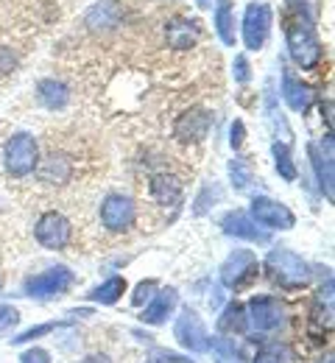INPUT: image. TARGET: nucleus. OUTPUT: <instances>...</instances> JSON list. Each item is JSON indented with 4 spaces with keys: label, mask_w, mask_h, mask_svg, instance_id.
I'll list each match as a JSON object with an SVG mask.
<instances>
[{
    "label": "nucleus",
    "mask_w": 335,
    "mask_h": 363,
    "mask_svg": "<svg viewBox=\"0 0 335 363\" xmlns=\"http://www.w3.org/2000/svg\"><path fill=\"white\" fill-rule=\"evenodd\" d=\"M20 363H50V355L45 352V350H28V352H23L20 355Z\"/></svg>",
    "instance_id": "nucleus-30"
},
{
    "label": "nucleus",
    "mask_w": 335,
    "mask_h": 363,
    "mask_svg": "<svg viewBox=\"0 0 335 363\" xmlns=\"http://www.w3.org/2000/svg\"><path fill=\"white\" fill-rule=\"evenodd\" d=\"M50 330H56V321H48V324H42V327H34V330H28V333L11 338V341H14V344H25V341H31V338H37V335H45Z\"/></svg>",
    "instance_id": "nucleus-29"
},
{
    "label": "nucleus",
    "mask_w": 335,
    "mask_h": 363,
    "mask_svg": "<svg viewBox=\"0 0 335 363\" xmlns=\"http://www.w3.org/2000/svg\"><path fill=\"white\" fill-rule=\"evenodd\" d=\"M37 171H40V182H45V184H64L73 179L76 162H73V157H67L62 151H48V157L42 162H37Z\"/></svg>",
    "instance_id": "nucleus-13"
},
{
    "label": "nucleus",
    "mask_w": 335,
    "mask_h": 363,
    "mask_svg": "<svg viewBox=\"0 0 335 363\" xmlns=\"http://www.w3.org/2000/svg\"><path fill=\"white\" fill-rule=\"evenodd\" d=\"M266 266L274 277V282H280L283 288H299V285H307V279H310V266L288 249H274L268 255Z\"/></svg>",
    "instance_id": "nucleus-2"
},
{
    "label": "nucleus",
    "mask_w": 335,
    "mask_h": 363,
    "mask_svg": "<svg viewBox=\"0 0 335 363\" xmlns=\"http://www.w3.org/2000/svg\"><path fill=\"white\" fill-rule=\"evenodd\" d=\"M229 143H232V148H240V145H243V123H240V121H235V123H232V132H229Z\"/></svg>",
    "instance_id": "nucleus-34"
},
{
    "label": "nucleus",
    "mask_w": 335,
    "mask_h": 363,
    "mask_svg": "<svg viewBox=\"0 0 335 363\" xmlns=\"http://www.w3.org/2000/svg\"><path fill=\"white\" fill-rule=\"evenodd\" d=\"M285 43L290 59L302 67V70H313L319 62H322V43L316 37V28L310 20L299 17V20H290L285 28Z\"/></svg>",
    "instance_id": "nucleus-1"
},
{
    "label": "nucleus",
    "mask_w": 335,
    "mask_h": 363,
    "mask_svg": "<svg viewBox=\"0 0 335 363\" xmlns=\"http://www.w3.org/2000/svg\"><path fill=\"white\" fill-rule=\"evenodd\" d=\"M123 294H126V279H123V277H112V279H106L103 285H98L96 291L90 294V299H93V302H101V305H115Z\"/></svg>",
    "instance_id": "nucleus-22"
},
{
    "label": "nucleus",
    "mask_w": 335,
    "mask_h": 363,
    "mask_svg": "<svg viewBox=\"0 0 335 363\" xmlns=\"http://www.w3.org/2000/svg\"><path fill=\"white\" fill-rule=\"evenodd\" d=\"M254 363H293V350L288 344H266Z\"/></svg>",
    "instance_id": "nucleus-24"
},
{
    "label": "nucleus",
    "mask_w": 335,
    "mask_h": 363,
    "mask_svg": "<svg viewBox=\"0 0 335 363\" xmlns=\"http://www.w3.org/2000/svg\"><path fill=\"white\" fill-rule=\"evenodd\" d=\"M210 347H212L215 361L218 363H243L240 350L235 347V341H229V338H212V341H210Z\"/></svg>",
    "instance_id": "nucleus-25"
},
{
    "label": "nucleus",
    "mask_w": 335,
    "mask_h": 363,
    "mask_svg": "<svg viewBox=\"0 0 335 363\" xmlns=\"http://www.w3.org/2000/svg\"><path fill=\"white\" fill-rule=\"evenodd\" d=\"M271 31V9L266 3H251L243 14V43L249 50H260Z\"/></svg>",
    "instance_id": "nucleus-7"
},
{
    "label": "nucleus",
    "mask_w": 335,
    "mask_h": 363,
    "mask_svg": "<svg viewBox=\"0 0 335 363\" xmlns=\"http://www.w3.org/2000/svg\"><path fill=\"white\" fill-rule=\"evenodd\" d=\"M11 324H17V311L11 305H0V330H6Z\"/></svg>",
    "instance_id": "nucleus-32"
},
{
    "label": "nucleus",
    "mask_w": 335,
    "mask_h": 363,
    "mask_svg": "<svg viewBox=\"0 0 335 363\" xmlns=\"http://www.w3.org/2000/svg\"><path fill=\"white\" fill-rule=\"evenodd\" d=\"M37 95H40V101H42L48 109H62V106L67 104V98H70L67 87H64L62 82H56V79H45V82H40Z\"/></svg>",
    "instance_id": "nucleus-21"
},
{
    "label": "nucleus",
    "mask_w": 335,
    "mask_h": 363,
    "mask_svg": "<svg viewBox=\"0 0 335 363\" xmlns=\"http://www.w3.org/2000/svg\"><path fill=\"white\" fill-rule=\"evenodd\" d=\"M137 221V207L132 199L120 196V193H112L103 199L101 204V224L109 229V232H129Z\"/></svg>",
    "instance_id": "nucleus-5"
},
{
    "label": "nucleus",
    "mask_w": 335,
    "mask_h": 363,
    "mask_svg": "<svg viewBox=\"0 0 335 363\" xmlns=\"http://www.w3.org/2000/svg\"><path fill=\"white\" fill-rule=\"evenodd\" d=\"M154 288H157V282H154V279H145V282H140V285H137V291H135V296H132V305H143L145 299H151Z\"/></svg>",
    "instance_id": "nucleus-28"
},
{
    "label": "nucleus",
    "mask_w": 335,
    "mask_h": 363,
    "mask_svg": "<svg viewBox=\"0 0 335 363\" xmlns=\"http://www.w3.org/2000/svg\"><path fill=\"white\" fill-rule=\"evenodd\" d=\"M246 318H249L257 330H263V333H266V330H274V327H280V324H283L285 311H283L280 299H274V296H254V299H249Z\"/></svg>",
    "instance_id": "nucleus-11"
},
{
    "label": "nucleus",
    "mask_w": 335,
    "mask_h": 363,
    "mask_svg": "<svg viewBox=\"0 0 335 363\" xmlns=\"http://www.w3.org/2000/svg\"><path fill=\"white\" fill-rule=\"evenodd\" d=\"M195 3H198L201 9H210V6H212V0H195Z\"/></svg>",
    "instance_id": "nucleus-36"
},
{
    "label": "nucleus",
    "mask_w": 335,
    "mask_h": 363,
    "mask_svg": "<svg viewBox=\"0 0 335 363\" xmlns=\"http://www.w3.org/2000/svg\"><path fill=\"white\" fill-rule=\"evenodd\" d=\"M3 160H6V171H8L11 177H17V179H20V177H28V174L37 168V162H40L37 140L31 135H14L6 143Z\"/></svg>",
    "instance_id": "nucleus-3"
},
{
    "label": "nucleus",
    "mask_w": 335,
    "mask_h": 363,
    "mask_svg": "<svg viewBox=\"0 0 335 363\" xmlns=\"http://www.w3.org/2000/svg\"><path fill=\"white\" fill-rule=\"evenodd\" d=\"M246 324H249V318H246V308L238 305V302L227 305V311H224L221 318H218V330H221V333H243V330H246Z\"/></svg>",
    "instance_id": "nucleus-23"
},
{
    "label": "nucleus",
    "mask_w": 335,
    "mask_h": 363,
    "mask_svg": "<svg viewBox=\"0 0 335 363\" xmlns=\"http://www.w3.org/2000/svg\"><path fill=\"white\" fill-rule=\"evenodd\" d=\"M283 98H285V104L293 112L305 115L310 109V104H313V90L307 84H302L293 70H283Z\"/></svg>",
    "instance_id": "nucleus-14"
},
{
    "label": "nucleus",
    "mask_w": 335,
    "mask_h": 363,
    "mask_svg": "<svg viewBox=\"0 0 335 363\" xmlns=\"http://www.w3.org/2000/svg\"><path fill=\"white\" fill-rule=\"evenodd\" d=\"M210 126H212V115L204 112V109H191L185 115L176 118L174 123V137L182 140V143H201L204 137L210 135Z\"/></svg>",
    "instance_id": "nucleus-12"
},
{
    "label": "nucleus",
    "mask_w": 335,
    "mask_h": 363,
    "mask_svg": "<svg viewBox=\"0 0 335 363\" xmlns=\"http://www.w3.org/2000/svg\"><path fill=\"white\" fill-rule=\"evenodd\" d=\"M257 257L249 252V249H238V252H232L229 257H227V263L221 266V282L227 285V288H246V285H251L254 279H257Z\"/></svg>",
    "instance_id": "nucleus-6"
},
{
    "label": "nucleus",
    "mask_w": 335,
    "mask_h": 363,
    "mask_svg": "<svg viewBox=\"0 0 335 363\" xmlns=\"http://www.w3.org/2000/svg\"><path fill=\"white\" fill-rule=\"evenodd\" d=\"M70 238H73V227L62 213H45L37 221V240L45 249H53V252L64 249L70 243Z\"/></svg>",
    "instance_id": "nucleus-10"
},
{
    "label": "nucleus",
    "mask_w": 335,
    "mask_h": 363,
    "mask_svg": "<svg viewBox=\"0 0 335 363\" xmlns=\"http://www.w3.org/2000/svg\"><path fill=\"white\" fill-rule=\"evenodd\" d=\"M148 193L157 204H176L182 199V182L176 179L174 174H154L148 182Z\"/></svg>",
    "instance_id": "nucleus-17"
},
{
    "label": "nucleus",
    "mask_w": 335,
    "mask_h": 363,
    "mask_svg": "<svg viewBox=\"0 0 335 363\" xmlns=\"http://www.w3.org/2000/svg\"><path fill=\"white\" fill-rule=\"evenodd\" d=\"M235 79H238L240 84L249 82V62H246V56H238V59H235Z\"/></svg>",
    "instance_id": "nucleus-33"
},
{
    "label": "nucleus",
    "mask_w": 335,
    "mask_h": 363,
    "mask_svg": "<svg viewBox=\"0 0 335 363\" xmlns=\"http://www.w3.org/2000/svg\"><path fill=\"white\" fill-rule=\"evenodd\" d=\"M274 160H277V171H280L283 179L288 182L296 179V165L290 160V151H288L285 143H274Z\"/></svg>",
    "instance_id": "nucleus-26"
},
{
    "label": "nucleus",
    "mask_w": 335,
    "mask_h": 363,
    "mask_svg": "<svg viewBox=\"0 0 335 363\" xmlns=\"http://www.w3.org/2000/svg\"><path fill=\"white\" fill-rule=\"evenodd\" d=\"M221 227L227 235H235V238H243V240H251V243H268V235L266 232H260V229L254 227V221L246 216V213H227L224 216V221H221Z\"/></svg>",
    "instance_id": "nucleus-15"
},
{
    "label": "nucleus",
    "mask_w": 335,
    "mask_h": 363,
    "mask_svg": "<svg viewBox=\"0 0 335 363\" xmlns=\"http://www.w3.org/2000/svg\"><path fill=\"white\" fill-rule=\"evenodd\" d=\"M251 218L268 229H290L296 224L293 213L288 210L285 204H280V201H274V199H268V196L251 199Z\"/></svg>",
    "instance_id": "nucleus-9"
},
{
    "label": "nucleus",
    "mask_w": 335,
    "mask_h": 363,
    "mask_svg": "<svg viewBox=\"0 0 335 363\" xmlns=\"http://www.w3.org/2000/svg\"><path fill=\"white\" fill-rule=\"evenodd\" d=\"M174 335H176V341H179L185 350H191V352H207V350H210V335H207V330H204L198 313L191 311V308L176 318Z\"/></svg>",
    "instance_id": "nucleus-8"
},
{
    "label": "nucleus",
    "mask_w": 335,
    "mask_h": 363,
    "mask_svg": "<svg viewBox=\"0 0 335 363\" xmlns=\"http://www.w3.org/2000/svg\"><path fill=\"white\" fill-rule=\"evenodd\" d=\"M307 154H310V162H313V168H316V177H319V184H322L324 196L333 201V151H330L327 157H322V154H319V145L310 143V145H307Z\"/></svg>",
    "instance_id": "nucleus-19"
},
{
    "label": "nucleus",
    "mask_w": 335,
    "mask_h": 363,
    "mask_svg": "<svg viewBox=\"0 0 335 363\" xmlns=\"http://www.w3.org/2000/svg\"><path fill=\"white\" fill-rule=\"evenodd\" d=\"M0 285H3V277H0Z\"/></svg>",
    "instance_id": "nucleus-37"
},
{
    "label": "nucleus",
    "mask_w": 335,
    "mask_h": 363,
    "mask_svg": "<svg viewBox=\"0 0 335 363\" xmlns=\"http://www.w3.org/2000/svg\"><path fill=\"white\" fill-rule=\"evenodd\" d=\"M154 363H157V361H154Z\"/></svg>",
    "instance_id": "nucleus-38"
},
{
    "label": "nucleus",
    "mask_w": 335,
    "mask_h": 363,
    "mask_svg": "<svg viewBox=\"0 0 335 363\" xmlns=\"http://www.w3.org/2000/svg\"><path fill=\"white\" fill-rule=\"evenodd\" d=\"M176 302H179L176 291H174V288H165V291L143 311V321L145 324H162L165 318L171 316V311L176 308Z\"/></svg>",
    "instance_id": "nucleus-18"
},
{
    "label": "nucleus",
    "mask_w": 335,
    "mask_h": 363,
    "mask_svg": "<svg viewBox=\"0 0 335 363\" xmlns=\"http://www.w3.org/2000/svg\"><path fill=\"white\" fill-rule=\"evenodd\" d=\"M73 282H76L73 272H67L64 266H59V269H50V272L37 274V277H28L25 285H23V291H25V296L50 299V296H62V294H67V291L73 288Z\"/></svg>",
    "instance_id": "nucleus-4"
},
{
    "label": "nucleus",
    "mask_w": 335,
    "mask_h": 363,
    "mask_svg": "<svg viewBox=\"0 0 335 363\" xmlns=\"http://www.w3.org/2000/svg\"><path fill=\"white\" fill-rule=\"evenodd\" d=\"M17 65V56L11 53V48H0V73H11Z\"/></svg>",
    "instance_id": "nucleus-31"
},
{
    "label": "nucleus",
    "mask_w": 335,
    "mask_h": 363,
    "mask_svg": "<svg viewBox=\"0 0 335 363\" xmlns=\"http://www.w3.org/2000/svg\"><path fill=\"white\" fill-rule=\"evenodd\" d=\"M229 177H232L235 190H246L249 182H251V165H249L243 157H235V160L229 162Z\"/></svg>",
    "instance_id": "nucleus-27"
},
{
    "label": "nucleus",
    "mask_w": 335,
    "mask_h": 363,
    "mask_svg": "<svg viewBox=\"0 0 335 363\" xmlns=\"http://www.w3.org/2000/svg\"><path fill=\"white\" fill-rule=\"evenodd\" d=\"M165 37H168V45L176 48V50H191L198 40V26L188 20V17H174L168 20L165 26Z\"/></svg>",
    "instance_id": "nucleus-16"
},
{
    "label": "nucleus",
    "mask_w": 335,
    "mask_h": 363,
    "mask_svg": "<svg viewBox=\"0 0 335 363\" xmlns=\"http://www.w3.org/2000/svg\"><path fill=\"white\" fill-rule=\"evenodd\" d=\"M84 363H112L106 355H90V358H84Z\"/></svg>",
    "instance_id": "nucleus-35"
},
{
    "label": "nucleus",
    "mask_w": 335,
    "mask_h": 363,
    "mask_svg": "<svg viewBox=\"0 0 335 363\" xmlns=\"http://www.w3.org/2000/svg\"><path fill=\"white\" fill-rule=\"evenodd\" d=\"M215 31L221 37L224 45H235L238 34H235V20H232V0H218V9H215Z\"/></svg>",
    "instance_id": "nucleus-20"
}]
</instances>
